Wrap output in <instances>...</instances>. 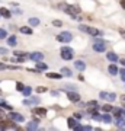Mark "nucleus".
I'll return each mask as SVG.
<instances>
[{"label": "nucleus", "instance_id": "1", "mask_svg": "<svg viewBox=\"0 0 125 131\" xmlns=\"http://www.w3.org/2000/svg\"><path fill=\"white\" fill-rule=\"evenodd\" d=\"M60 9H63L67 15H70L73 19H79V13H80V9H79V6H76V5H69V6H65L64 3H61L60 5Z\"/></svg>", "mask_w": 125, "mask_h": 131}, {"label": "nucleus", "instance_id": "2", "mask_svg": "<svg viewBox=\"0 0 125 131\" xmlns=\"http://www.w3.org/2000/svg\"><path fill=\"white\" fill-rule=\"evenodd\" d=\"M93 50L96 52H103L106 51V42L100 39V38H96L95 41H93Z\"/></svg>", "mask_w": 125, "mask_h": 131}, {"label": "nucleus", "instance_id": "3", "mask_svg": "<svg viewBox=\"0 0 125 131\" xmlns=\"http://www.w3.org/2000/svg\"><path fill=\"white\" fill-rule=\"evenodd\" d=\"M60 51H61V57H63L64 60H71L73 56H74L73 48H70V47H63Z\"/></svg>", "mask_w": 125, "mask_h": 131}, {"label": "nucleus", "instance_id": "4", "mask_svg": "<svg viewBox=\"0 0 125 131\" xmlns=\"http://www.w3.org/2000/svg\"><path fill=\"white\" fill-rule=\"evenodd\" d=\"M71 39H73V35L69 31H64V32L57 35V41H60V42H70Z\"/></svg>", "mask_w": 125, "mask_h": 131}, {"label": "nucleus", "instance_id": "5", "mask_svg": "<svg viewBox=\"0 0 125 131\" xmlns=\"http://www.w3.org/2000/svg\"><path fill=\"white\" fill-rule=\"evenodd\" d=\"M79 28H80V31L89 34V35H102V32L96 28H90V26H86V25H80Z\"/></svg>", "mask_w": 125, "mask_h": 131}, {"label": "nucleus", "instance_id": "6", "mask_svg": "<svg viewBox=\"0 0 125 131\" xmlns=\"http://www.w3.org/2000/svg\"><path fill=\"white\" fill-rule=\"evenodd\" d=\"M99 98L100 99H103V101H106V102H113L116 99V95L115 93H112V92H100L99 93Z\"/></svg>", "mask_w": 125, "mask_h": 131}, {"label": "nucleus", "instance_id": "7", "mask_svg": "<svg viewBox=\"0 0 125 131\" xmlns=\"http://www.w3.org/2000/svg\"><path fill=\"white\" fill-rule=\"evenodd\" d=\"M7 128H12V130H19V127L15 124V121H0V130H7Z\"/></svg>", "mask_w": 125, "mask_h": 131}, {"label": "nucleus", "instance_id": "8", "mask_svg": "<svg viewBox=\"0 0 125 131\" xmlns=\"http://www.w3.org/2000/svg\"><path fill=\"white\" fill-rule=\"evenodd\" d=\"M9 119H12V121H15V122H22V121H25V118H23V115H20V114H18V112H9Z\"/></svg>", "mask_w": 125, "mask_h": 131}, {"label": "nucleus", "instance_id": "9", "mask_svg": "<svg viewBox=\"0 0 125 131\" xmlns=\"http://www.w3.org/2000/svg\"><path fill=\"white\" fill-rule=\"evenodd\" d=\"M67 98L71 102H80V95L76 93V90H69L67 92Z\"/></svg>", "mask_w": 125, "mask_h": 131}, {"label": "nucleus", "instance_id": "10", "mask_svg": "<svg viewBox=\"0 0 125 131\" xmlns=\"http://www.w3.org/2000/svg\"><path fill=\"white\" fill-rule=\"evenodd\" d=\"M67 125H69L70 128H73V130H74L76 127L79 125V121H77L74 117H73V118H69V119H67Z\"/></svg>", "mask_w": 125, "mask_h": 131}, {"label": "nucleus", "instance_id": "11", "mask_svg": "<svg viewBox=\"0 0 125 131\" xmlns=\"http://www.w3.org/2000/svg\"><path fill=\"white\" fill-rule=\"evenodd\" d=\"M38 103H39V98H31L23 101V105H38Z\"/></svg>", "mask_w": 125, "mask_h": 131}, {"label": "nucleus", "instance_id": "12", "mask_svg": "<svg viewBox=\"0 0 125 131\" xmlns=\"http://www.w3.org/2000/svg\"><path fill=\"white\" fill-rule=\"evenodd\" d=\"M29 57H31V60H33V61H41L42 58H44V54H42V52H32Z\"/></svg>", "mask_w": 125, "mask_h": 131}, {"label": "nucleus", "instance_id": "13", "mask_svg": "<svg viewBox=\"0 0 125 131\" xmlns=\"http://www.w3.org/2000/svg\"><path fill=\"white\" fill-rule=\"evenodd\" d=\"M74 67L77 69L79 71H83L84 69H86V64H84V61H82V60H77L76 63H74Z\"/></svg>", "mask_w": 125, "mask_h": 131}, {"label": "nucleus", "instance_id": "14", "mask_svg": "<svg viewBox=\"0 0 125 131\" xmlns=\"http://www.w3.org/2000/svg\"><path fill=\"white\" fill-rule=\"evenodd\" d=\"M33 114H35V115H39V117H45L47 109L45 108H35V109H33Z\"/></svg>", "mask_w": 125, "mask_h": 131}, {"label": "nucleus", "instance_id": "15", "mask_svg": "<svg viewBox=\"0 0 125 131\" xmlns=\"http://www.w3.org/2000/svg\"><path fill=\"white\" fill-rule=\"evenodd\" d=\"M26 130H29V131L38 130V119H33L32 122H29L28 125H26Z\"/></svg>", "mask_w": 125, "mask_h": 131}, {"label": "nucleus", "instance_id": "16", "mask_svg": "<svg viewBox=\"0 0 125 131\" xmlns=\"http://www.w3.org/2000/svg\"><path fill=\"white\" fill-rule=\"evenodd\" d=\"M0 15H2L3 18L9 19L10 16H12V12H10V10H7V9H5V7H2V9H0Z\"/></svg>", "mask_w": 125, "mask_h": 131}, {"label": "nucleus", "instance_id": "17", "mask_svg": "<svg viewBox=\"0 0 125 131\" xmlns=\"http://www.w3.org/2000/svg\"><path fill=\"white\" fill-rule=\"evenodd\" d=\"M106 58L109 61H112V63H116L118 61V56H116L115 52H108L106 54Z\"/></svg>", "mask_w": 125, "mask_h": 131}, {"label": "nucleus", "instance_id": "18", "mask_svg": "<svg viewBox=\"0 0 125 131\" xmlns=\"http://www.w3.org/2000/svg\"><path fill=\"white\" fill-rule=\"evenodd\" d=\"M37 69L39 71H41V70H47V69H48V66H47L45 63H42V60H41V61H37Z\"/></svg>", "mask_w": 125, "mask_h": 131}, {"label": "nucleus", "instance_id": "19", "mask_svg": "<svg viewBox=\"0 0 125 131\" xmlns=\"http://www.w3.org/2000/svg\"><path fill=\"white\" fill-rule=\"evenodd\" d=\"M108 70H109V73H111V74H113V76H115V74H118V71H119V70H118V67H116L115 64H111V66H109V69H108Z\"/></svg>", "mask_w": 125, "mask_h": 131}, {"label": "nucleus", "instance_id": "20", "mask_svg": "<svg viewBox=\"0 0 125 131\" xmlns=\"http://www.w3.org/2000/svg\"><path fill=\"white\" fill-rule=\"evenodd\" d=\"M61 74L70 77V76H71V70H70L69 67H63V69H61Z\"/></svg>", "mask_w": 125, "mask_h": 131}, {"label": "nucleus", "instance_id": "21", "mask_svg": "<svg viewBox=\"0 0 125 131\" xmlns=\"http://www.w3.org/2000/svg\"><path fill=\"white\" fill-rule=\"evenodd\" d=\"M102 121L106 122V124H111V122H112L111 115H108V112H105V115H102Z\"/></svg>", "mask_w": 125, "mask_h": 131}, {"label": "nucleus", "instance_id": "22", "mask_svg": "<svg viewBox=\"0 0 125 131\" xmlns=\"http://www.w3.org/2000/svg\"><path fill=\"white\" fill-rule=\"evenodd\" d=\"M20 32L25 34V35H31V34H32V29L28 28V26H22V28H20Z\"/></svg>", "mask_w": 125, "mask_h": 131}, {"label": "nucleus", "instance_id": "23", "mask_svg": "<svg viewBox=\"0 0 125 131\" xmlns=\"http://www.w3.org/2000/svg\"><path fill=\"white\" fill-rule=\"evenodd\" d=\"M7 44H9L10 47H15V45H16V37H15V35L9 37V39H7Z\"/></svg>", "mask_w": 125, "mask_h": 131}, {"label": "nucleus", "instance_id": "24", "mask_svg": "<svg viewBox=\"0 0 125 131\" xmlns=\"http://www.w3.org/2000/svg\"><path fill=\"white\" fill-rule=\"evenodd\" d=\"M29 25H31V26H38V25H39V19L31 18V19H29Z\"/></svg>", "mask_w": 125, "mask_h": 131}, {"label": "nucleus", "instance_id": "25", "mask_svg": "<svg viewBox=\"0 0 125 131\" xmlns=\"http://www.w3.org/2000/svg\"><path fill=\"white\" fill-rule=\"evenodd\" d=\"M47 77H50V79H61L63 74H58V73H48Z\"/></svg>", "mask_w": 125, "mask_h": 131}, {"label": "nucleus", "instance_id": "26", "mask_svg": "<svg viewBox=\"0 0 125 131\" xmlns=\"http://www.w3.org/2000/svg\"><path fill=\"white\" fill-rule=\"evenodd\" d=\"M102 109H103V112H112V109H113V108H112L111 105H103Z\"/></svg>", "mask_w": 125, "mask_h": 131}, {"label": "nucleus", "instance_id": "27", "mask_svg": "<svg viewBox=\"0 0 125 131\" xmlns=\"http://www.w3.org/2000/svg\"><path fill=\"white\" fill-rule=\"evenodd\" d=\"M0 106H2V108H6V109H13V108L10 106V105H7L5 101H0Z\"/></svg>", "mask_w": 125, "mask_h": 131}, {"label": "nucleus", "instance_id": "28", "mask_svg": "<svg viewBox=\"0 0 125 131\" xmlns=\"http://www.w3.org/2000/svg\"><path fill=\"white\" fill-rule=\"evenodd\" d=\"M23 95H25V96H29V95H31V92H32V89H31V88H23Z\"/></svg>", "mask_w": 125, "mask_h": 131}, {"label": "nucleus", "instance_id": "29", "mask_svg": "<svg viewBox=\"0 0 125 131\" xmlns=\"http://www.w3.org/2000/svg\"><path fill=\"white\" fill-rule=\"evenodd\" d=\"M64 90H67V92H69V90H76V86H73V84H65Z\"/></svg>", "mask_w": 125, "mask_h": 131}, {"label": "nucleus", "instance_id": "30", "mask_svg": "<svg viewBox=\"0 0 125 131\" xmlns=\"http://www.w3.org/2000/svg\"><path fill=\"white\" fill-rule=\"evenodd\" d=\"M87 106L89 108H97V102L96 101H90V102H87Z\"/></svg>", "mask_w": 125, "mask_h": 131}, {"label": "nucleus", "instance_id": "31", "mask_svg": "<svg viewBox=\"0 0 125 131\" xmlns=\"http://www.w3.org/2000/svg\"><path fill=\"white\" fill-rule=\"evenodd\" d=\"M6 37H7V32L5 29H0V39H5Z\"/></svg>", "mask_w": 125, "mask_h": 131}, {"label": "nucleus", "instance_id": "32", "mask_svg": "<svg viewBox=\"0 0 125 131\" xmlns=\"http://www.w3.org/2000/svg\"><path fill=\"white\" fill-rule=\"evenodd\" d=\"M23 88H25V86H23V84L20 83V82H18V83H16V90H19V92H22V90H23Z\"/></svg>", "mask_w": 125, "mask_h": 131}, {"label": "nucleus", "instance_id": "33", "mask_svg": "<svg viewBox=\"0 0 125 131\" xmlns=\"http://www.w3.org/2000/svg\"><path fill=\"white\" fill-rule=\"evenodd\" d=\"M92 118L93 119H96V121H102V115H99V114H93Z\"/></svg>", "mask_w": 125, "mask_h": 131}, {"label": "nucleus", "instance_id": "34", "mask_svg": "<svg viewBox=\"0 0 125 131\" xmlns=\"http://www.w3.org/2000/svg\"><path fill=\"white\" fill-rule=\"evenodd\" d=\"M37 92H38V93H44V92H47V88L39 86V88H37Z\"/></svg>", "mask_w": 125, "mask_h": 131}, {"label": "nucleus", "instance_id": "35", "mask_svg": "<svg viewBox=\"0 0 125 131\" xmlns=\"http://www.w3.org/2000/svg\"><path fill=\"white\" fill-rule=\"evenodd\" d=\"M15 56H18V57H26L28 54H25V52H22V51H15Z\"/></svg>", "mask_w": 125, "mask_h": 131}, {"label": "nucleus", "instance_id": "36", "mask_svg": "<svg viewBox=\"0 0 125 131\" xmlns=\"http://www.w3.org/2000/svg\"><path fill=\"white\" fill-rule=\"evenodd\" d=\"M80 131H92V127L90 125H84V127L80 128Z\"/></svg>", "mask_w": 125, "mask_h": 131}, {"label": "nucleus", "instance_id": "37", "mask_svg": "<svg viewBox=\"0 0 125 131\" xmlns=\"http://www.w3.org/2000/svg\"><path fill=\"white\" fill-rule=\"evenodd\" d=\"M82 117H83V114L82 112H74V118H76V119H80Z\"/></svg>", "mask_w": 125, "mask_h": 131}, {"label": "nucleus", "instance_id": "38", "mask_svg": "<svg viewBox=\"0 0 125 131\" xmlns=\"http://www.w3.org/2000/svg\"><path fill=\"white\" fill-rule=\"evenodd\" d=\"M0 54H2V56H6V54H7V50L3 48V47H0Z\"/></svg>", "mask_w": 125, "mask_h": 131}, {"label": "nucleus", "instance_id": "39", "mask_svg": "<svg viewBox=\"0 0 125 131\" xmlns=\"http://www.w3.org/2000/svg\"><path fill=\"white\" fill-rule=\"evenodd\" d=\"M52 25H54V26H61V25H63V22H61V20H54V22H52Z\"/></svg>", "mask_w": 125, "mask_h": 131}, {"label": "nucleus", "instance_id": "40", "mask_svg": "<svg viewBox=\"0 0 125 131\" xmlns=\"http://www.w3.org/2000/svg\"><path fill=\"white\" fill-rule=\"evenodd\" d=\"M118 73H121V79L125 82V70H121V71H118Z\"/></svg>", "mask_w": 125, "mask_h": 131}, {"label": "nucleus", "instance_id": "41", "mask_svg": "<svg viewBox=\"0 0 125 131\" xmlns=\"http://www.w3.org/2000/svg\"><path fill=\"white\" fill-rule=\"evenodd\" d=\"M121 103H122V106H125V95H124V96H121Z\"/></svg>", "mask_w": 125, "mask_h": 131}, {"label": "nucleus", "instance_id": "42", "mask_svg": "<svg viewBox=\"0 0 125 131\" xmlns=\"http://www.w3.org/2000/svg\"><path fill=\"white\" fill-rule=\"evenodd\" d=\"M119 34H121V37L125 39V31H124V29H119Z\"/></svg>", "mask_w": 125, "mask_h": 131}, {"label": "nucleus", "instance_id": "43", "mask_svg": "<svg viewBox=\"0 0 125 131\" xmlns=\"http://www.w3.org/2000/svg\"><path fill=\"white\" fill-rule=\"evenodd\" d=\"M5 69H9V67L5 66V64H0V70H5Z\"/></svg>", "mask_w": 125, "mask_h": 131}, {"label": "nucleus", "instance_id": "44", "mask_svg": "<svg viewBox=\"0 0 125 131\" xmlns=\"http://www.w3.org/2000/svg\"><path fill=\"white\" fill-rule=\"evenodd\" d=\"M121 7H122V9H125V0H121Z\"/></svg>", "mask_w": 125, "mask_h": 131}, {"label": "nucleus", "instance_id": "45", "mask_svg": "<svg viewBox=\"0 0 125 131\" xmlns=\"http://www.w3.org/2000/svg\"><path fill=\"white\" fill-rule=\"evenodd\" d=\"M121 64H122V66H125V58H122V60H121Z\"/></svg>", "mask_w": 125, "mask_h": 131}, {"label": "nucleus", "instance_id": "46", "mask_svg": "<svg viewBox=\"0 0 125 131\" xmlns=\"http://www.w3.org/2000/svg\"><path fill=\"white\" fill-rule=\"evenodd\" d=\"M2 115H3V111H2V109H0V117H2Z\"/></svg>", "mask_w": 125, "mask_h": 131}, {"label": "nucleus", "instance_id": "47", "mask_svg": "<svg viewBox=\"0 0 125 131\" xmlns=\"http://www.w3.org/2000/svg\"><path fill=\"white\" fill-rule=\"evenodd\" d=\"M122 130H125V124H124V128H122Z\"/></svg>", "mask_w": 125, "mask_h": 131}, {"label": "nucleus", "instance_id": "48", "mask_svg": "<svg viewBox=\"0 0 125 131\" xmlns=\"http://www.w3.org/2000/svg\"><path fill=\"white\" fill-rule=\"evenodd\" d=\"M0 16H2V15H0Z\"/></svg>", "mask_w": 125, "mask_h": 131}]
</instances>
